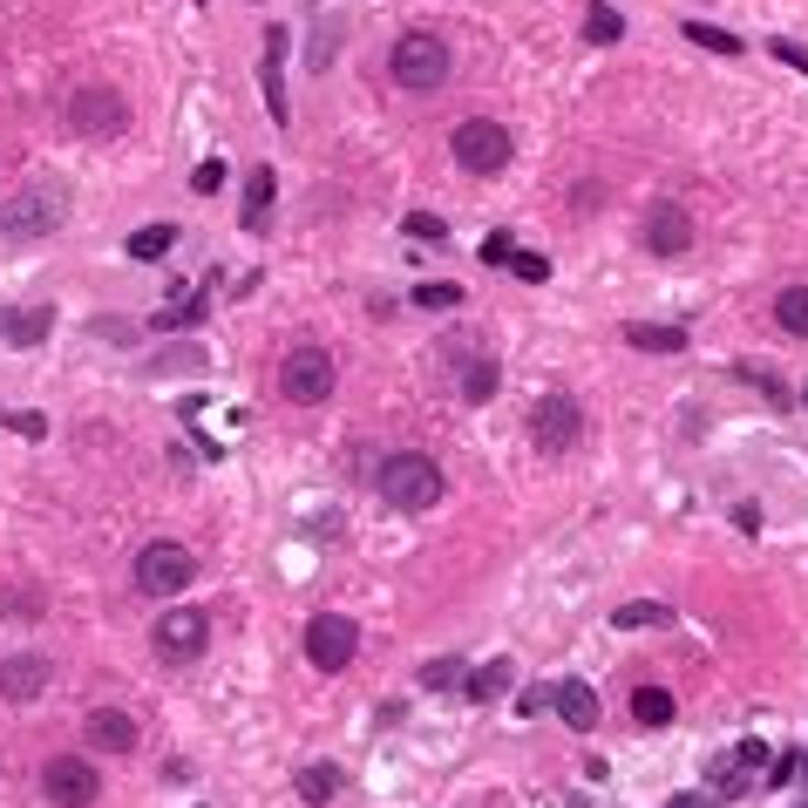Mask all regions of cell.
Returning a JSON list of instances; mask_svg holds the SVG:
<instances>
[{
	"label": "cell",
	"mask_w": 808,
	"mask_h": 808,
	"mask_svg": "<svg viewBox=\"0 0 808 808\" xmlns=\"http://www.w3.org/2000/svg\"><path fill=\"white\" fill-rule=\"evenodd\" d=\"M374 490H381V503H394V510L415 516V510H435V503H441V469H435V456H422V449H401V456L381 462Z\"/></svg>",
	"instance_id": "1"
},
{
	"label": "cell",
	"mask_w": 808,
	"mask_h": 808,
	"mask_svg": "<svg viewBox=\"0 0 808 808\" xmlns=\"http://www.w3.org/2000/svg\"><path fill=\"white\" fill-rule=\"evenodd\" d=\"M387 68H394L401 89H441V83H449V42H441L435 28H408L394 42Z\"/></svg>",
	"instance_id": "2"
},
{
	"label": "cell",
	"mask_w": 808,
	"mask_h": 808,
	"mask_svg": "<svg viewBox=\"0 0 808 808\" xmlns=\"http://www.w3.org/2000/svg\"><path fill=\"white\" fill-rule=\"evenodd\" d=\"M68 130L75 137H89V143H116L130 130V102L123 89H109V83H83L68 96Z\"/></svg>",
	"instance_id": "3"
},
{
	"label": "cell",
	"mask_w": 808,
	"mask_h": 808,
	"mask_svg": "<svg viewBox=\"0 0 808 808\" xmlns=\"http://www.w3.org/2000/svg\"><path fill=\"white\" fill-rule=\"evenodd\" d=\"M62 218H68L62 190H14L8 205H0V238H8V245H34V238L62 231Z\"/></svg>",
	"instance_id": "4"
},
{
	"label": "cell",
	"mask_w": 808,
	"mask_h": 808,
	"mask_svg": "<svg viewBox=\"0 0 808 808\" xmlns=\"http://www.w3.org/2000/svg\"><path fill=\"white\" fill-rule=\"evenodd\" d=\"M334 353L327 347H293L286 360H279V394L299 401V408H319V401L334 394Z\"/></svg>",
	"instance_id": "5"
},
{
	"label": "cell",
	"mask_w": 808,
	"mask_h": 808,
	"mask_svg": "<svg viewBox=\"0 0 808 808\" xmlns=\"http://www.w3.org/2000/svg\"><path fill=\"white\" fill-rule=\"evenodd\" d=\"M190 578H197V557H190L184 544L156 537V544L137 550V591H143V598H177Z\"/></svg>",
	"instance_id": "6"
},
{
	"label": "cell",
	"mask_w": 808,
	"mask_h": 808,
	"mask_svg": "<svg viewBox=\"0 0 808 808\" xmlns=\"http://www.w3.org/2000/svg\"><path fill=\"white\" fill-rule=\"evenodd\" d=\"M449 150H456V164H462L469 177H496V171L510 164V130L490 123V116H469V123H456Z\"/></svg>",
	"instance_id": "7"
},
{
	"label": "cell",
	"mask_w": 808,
	"mask_h": 808,
	"mask_svg": "<svg viewBox=\"0 0 808 808\" xmlns=\"http://www.w3.org/2000/svg\"><path fill=\"white\" fill-rule=\"evenodd\" d=\"M578 435H585V408H578L571 394H544L537 408H531V441H537L544 456H571Z\"/></svg>",
	"instance_id": "8"
},
{
	"label": "cell",
	"mask_w": 808,
	"mask_h": 808,
	"mask_svg": "<svg viewBox=\"0 0 808 808\" xmlns=\"http://www.w3.org/2000/svg\"><path fill=\"white\" fill-rule=\"evenodd\" d=\"M353 653H360V625H353V619H340V612H319V619H306V659H313L319 673H340V666H353Z\"/></svg>",
	"instance_id": "9"
},
{
	"label": "cell",
	"mask_w": 808,
	"mask_h": 808,
	"mask_svg": "<svg viewBox=\"0 0 808 808\" xmlns=\"http://www.w3.org/2000/svg\"><path fill=\"white\" fill-rule=\"evenodd\" d=\"M42 795H48L55 808H89V801L102 795L96 761H83V754H55V761L42 767Z\"/></svg>",
	"instance_id": "10"
},
{
	"label": "cell",
	"mask_w": 808,
	"mask_h": 808,
	"mask_svg": "<svg viewBox=\"0 0 808 808\" xmlns=\"http://www.w3.org/2000/svg\"><path fill=\"white\" fill-rule=\"evenodd\" d=\"M767 761H775V754H767V741H741V747H727V754L707 761V788H720L727 801H734V795H754V788H761L754 775H761Z\"/></svg>",
	"instance_id": "11"
},
{
	"label": "cell",
	"mask_w": 808,
	"mask_h": 808,
	"mask_svg": "<svg viewBox=\"0 0 808 808\" xmlns=\"http://www.w3.org/2000/svg\"><path fill=\"white\" fill-rule=\"evenodd\" d=\"M150 645H156V659H164V666H190L211 645V619L205 612H164V625L150 632Z\"/></svg>",
	"instance_id": "12"
},
{
	"label": "cell",
	"mask_w": 808,
	"mask_h": 808,
	"mask_svg": "<svg viewBox=\"0 0 808 808\" xmlns=\"http://www.w3.org/2000/svg\"><path fill=\"white\" fill-rule=\"evenodd\" d=\"M48 679H55V666H48L42 653H14V659H0V700L28 707V700L48 694Z\"/></svg>",
	"instance_id": "13"
},
{
	"label": "cell",
	"mask_w": 808,
	"mask_h": 808,
	"mask_svg": "<svg viewBox=\"0 0 808 808\" xmlns=\"http://www.w3.org/2000/svg\"><path fill=\"white\" fill-rule=\"evenodd\" d=\"M645 245H653V252H666V259H679L686 245H694V218H686L679 205H673V197H659V205H645Z\"/></svg>",
	"instance_id": "14"
},
{
	"label": "cell",
	"mask_w": 808,
	"mask_h": 808,
	"mask_svg": "<svg viewBox=\"0 0 808 808\" xmlns=\"http://www.w3.org/2000/svg\"><path fill=\"white\" fill-rule=\"evenodd\" d=\"M449 360H456V374H462V401H469V408H482V401L496 394V381H503L496 353H476V347H449Z\"/></svg>",
	"instance_id": "15"
},
{
	"label": "cell",
	"mask_w": 808,
	"mask_h": 808,
	"mask_svg": "<svg viewBox=\"0 0 808 808\" xmlns=\"http://www.w3.org/2000/svg\"><path fill=\"white\" fill-rule=\"evenodd\" d=\"M83 734H89L96 754H137V720L116 713V707H96V713L83 720Z\"/></svg>",
	"instance_id": "16"
},
{
	"label": "cell",
	"mask_w": 808,
	"mask_h": 808,
	"mask_svg": "<svg viewBox=\"0 0 808 808\" xmlns=\"http://www.w3.org/2000/svg\"><path fill=\"white\" fill-rule=\"evenodd\" d=\"M550 707L564 713V727H571V734H591V727H598V694H591V679H557V686H550Z\"/></svg>",
	"instance_id": "17"
},
{
	"label": "cell",
	"mask_w": 808,
	"mask_h": 808,
	"mask_svg": "<svg viewBox=\"0 0 808 808\" xmlns=\"http://www.w3.org/2000/svg\"><path fill=\"white\" fill-rule=\"evenodd\" d=\"M211 299H218V272H211L197 293H177V306H164V313H156V334H184V327H197V319L211 313Z\"/></svg>",
	"instance_id": "18"
},
{
	"label": "cell",
	"mask_w": 808,
	"mask_h": 808,
	"mask_svg": "<svg viewBox=\"0 0 808 808\" xmlns=\"http://www.w3.org/2000/svg\"><path fill=\"white\" fill-rule=\"evenodd\" d=\"M279 55H286V28H265V62H259V83H265V109L272 123H286V83H279Z\"/></svg>",
	"instance_id": "19"
},
{
	"label": "cell",
	"mask_w": 808,
	"mask_h": 808,
	"mask_svg": "<svg viewBox=\"0 0 808 808\" xmlns=\"http://www.w3.org/2000/svg\"><path fill=\"white\" fill-rule=\"evenodd\" d=\"M510 679H516V666H510V659H490V666H476V673L462 679V694H469L476 707H490V700L510 694Z\"/></svg>",
	"instance_id": "20"
},
{
	"label": "cell",
	"mask_w": 808,
	"mask_h": 808,
	"mask_svg": "<svg viewBox=\"0 0 808 808\" xmlns=\"http://www.w3.org/2000/svg\"><path fill=\"white\" fill-rule=\"evenodd\" d=\"M272 190H279V177H272V164H259V171L245 177V205H238V225H245V231H259V225H265Z\"/></svg>",
	"instance_id": "21"
},
{
	"label": "cell",
	"mask_w": 808,
	"mask_h": 808,
	"mask_svg": "<svg viewBox=\"0 0 808 808\" xmlns=\"http://www.w3.org/2000/svg\"><path fill=\"white\" fill-rule=\"evenodd\" d=\"M48 327H55V306H21V313H8V327H0V334H8L14 347H42Z\"/></svg>",
	"instance_id": "22"
},
{
	"label": "cell",
	"mask_w": 808,
	"mask_h": 808,
	"mask_svg": "<svg viewBox=\"0 0 808 808\" xmlns=\"http://www.w3.org/2000/svg\"><path fill=\"white\" fill-rule=\"evenodd\" d=\"M625 347H638V353H686V327H653V319H632V327H625Z\"/></svg>",
	"instance_id": "23"
},
{
	"label": "cell",
	"mask_w": 808,
	"mask_h": 808,
	"mask_svg": "<svg viewBox=\"0 0 808 808\" xmlns=\"http://www.w3.org/2000/svg\"><path fill=\"white\" fill-rule=\"evenodd\" d=\"M612 625H619V632H659V625H673V604L632 598V604H619V612H612Z\"/></svg>",
	"instance_id": "24"
},
{
	"label": "cell",
	"mask_w": 808,
	"mask_h": 808,
	"mask_svg": "<svg viewBox=\"0 0 808 808\" xmlns=\"http://www.w3.org/2000/svg\"><path fill=\"white\" fill-rule=\"evenodd\" d=\"M171 245H177V225H143V231H130V259H137V265L171 259Z\"/></svg>",
	"instance_id": "25"
},
{
	"label": "cell",
	"mask_w": 808,
	"mask_h": 808,
	"mask_svg": "<svg viewBox=\"0 0 808 808\" xmlns=\"http://www.w3.org/2000/svg\"><path fill=\"white\" fill-rule=\"evenodd\" d=\"M293 788H299V801H313V808H319V801H334V795H340V767H334V761H313V767H299V782H293Z\"/></svg>",
	"instance_id": "26"
},
{
	"label": "cell",
	"mask_w": 808,
	"mask_h": 808,
	"mask_svg": "<svg viewBox=\"0 0 808 808\" xmlns=\"http://www.w3.org/2000/svg\"><path fill=\"white\" fill-rule=\"evenodd\" d=\"M585 42H591V48H612V42H625V14L598 0V8L585 14Z\"/></svg>",
	"instance_id": "27"
},
{
	"label": "cell",
	"mask_w": 808,
	"mask_h": 808,
	"mask_svg": "<svg viewBox=\"0 0 808 808\" xmlns=\"http://www.w3.org/2000/svg\"><path fill=\"white\" fill-rule=\"evenodd\" d=\"M632 713H638V727H666L679 707H673L666 686H638V694H632Z\"/></svg>",
	"instance_id": "28"
},
{
	"label": "cell",
	"mask_w": 808,
	"mask_h": 808,
	"mask_svg": "<svg viewBox=\"0 0 808 808\" xmlns=\"http://www.w3.org/2000/svg\"><path fill=\"white\" fill-rule=\"evenodd\" d=\"M775 327H782V334H801V340H808V286H788V293L775 299Z\"/></svg>",
	"instance_id": "29"
},
{
	"label": "cell",
	"mask_w": 808,
	"mask_h": 808,
	"mask_svg": "<svg viewBox=\"0 0 808 808\" xmlns=\"http://www.w3.org/2000/svg\"><path fill=\"white\" fill-rule=\"evenodd\" d=\"M686 42H700V48H713V55H741V34L707 28V21H686Z\"/></svg>",
	"instance_id": "30"
},
{
	"label": "cell",
	"mask_w": 808,
	"mask_h": 808,
	"mask_svg": "<svg viewBox=\"0 0 808 808\" xmlns=\"http://www.w3.org/2000/svg\"><path fill=\"white\" fill-rule=\"evenodd\" d=\"M415 306H428V313H456V306H462V286H449V279H428V286H415Z\"/></svg>",
	"instance_id": "31"
},
{
	"label": "cell",
	"mask_w": 808,
	"mask_h": 808,
	"mask_svg": "<svg viewBox=\"0 0 808 808\" xmlns=\"http://www.w3.org/2000/svg\"><path fill=\"white\" fill-rule=\"evenodd\" d=\"M422 686H428V694H449V686H462V659H428V666H422Z\"/></svg>",
	"instance_id": "32"
},
{
	"label": "cell",
	"mask_w": 808,
	"mask_h": 808,
	"mask_svg": "<svg viewBox=\"0 0 808 808\" xmlns=\"http://www.w3.org/2000/svg\"><path fill=\"white\" fill-rule=\"evenodd\" d=\"M401 231L422 238V245H441V238H449V225H441L435 211H408V218H401Z\"/></svg>",
	"instance_id": "33"
},
{
	"label": "cell",
	"mask_w": 808,
	"mask_h": 808,
	"mask_svg": "<svg viewBox=\"0 0 808 808\" xmlns=\"http://www.w3.org/2000/svg\"><path fill=\"white\" fill-rule=\"evenodd\" d=\"M510 272L531 279V286H544V279H550V259H544V252H510Z\"/></svg>",
	"instance_id": "34"
},
{
	"label": "cell",
	"mask_w": 808,
	"mask_h": 808,
	"mask_svg": "<svg viewBox=\"0 0 808 808\" xmlns=\"http://www.w3.org/2000/svg\"><path fill=\"white\" fill-rule=\"evenodd\" d=\"M190 190H197V197H218V190H225V164H218V156L190 171Z\"/></svg>",
	"instance_id": "35"
},
{
	"label": "cell",
	"mask_w": 808,
	"mask_h": 808,
	"mask_svg": "<svg viewBox=\"0 0 808 808\" xmlns=\"http://www.w3.org/2000/svg\"><path fill=\"white\" fill-rule=\"evenodd\" d=\"M510 252H516L510 231H490V238H482V265H510Z\"/></svg>",
	"instance_id": "36"
},
{
	"label": "cell",
	"mask_w": 808,
	"mask_h": 808,
	"mask_svg": "<svg viewBox=\"0 0 808 808\" xmlns=\"http://www.w3.org/2000/svg\"><path fill=\"white\" fill-rule=\"evenodd\" d=\"M795 775H801V761H795V754H775V761H767V788H788Z\"/></svg>",
	"instance_id": "37"
},
{
	"label": "cell",
	"mask_w": 808,
	"mask_h": 808,
	"mask_svg": "<svg viewBox=\"0 0 808 808\" xmlns=\"http://www.w3.org/2000/svg\"><path fill=\"white\" fill-rule=\"evenodd\" d=\"M741 381H754V387H761L767 401H775V408H782V401H788V387H782L775 374H761V368H741Z\"/></svg>",
	"instance_id": "38"
},
{
	"label": "cell",
	"mask_w": 808,
	"mask_h": 808,
	"mask_svg": "<svg viewBox=\"0 0 808 808\" xmlns=\"http://www.w3.org/2000/svg\"><path fill=\"white\" fill-rule=\"evenodd\" d=\"M0 604H8V612H42V598H34V591H28V585H14V591H8V598H0Z\"/></svg>",
	"instance_id": "39"
},
{
	"label": "cell",
	"mask_w": 808,
	"mask_h": 808,
	"mask_svg": "<svg viewBox=\"0 0 808 808\" xmlns=\"http://www.w3.org/2000/svg\"><path fill=\"white\" fill-rule=\"evenodd\" d=\"M775 55H782L788 68H801V75H808V48H801V42H775Z\"/></svg>",
	"instance_id": "40"
},
{
	"label": "cell",
	"mask_w": 808,
	"mask_h": 808,
	"mask_svg": "<svg viewBox=\"0 0 808 808\" xmlns=\"http://www.w3.org/2000/svg\"><path fill=\"white\" fill-rule=\"evenodd\" d=\"M673 808H720V801H707L700 788H686V795H673Z\"/></svg>",
	"instance_id": "41"
},
{
	"label": "cell",
	"mask_w": 808,
	"mask_h": 808,
	"mask_svg": "<svg viewBox=\"0 0 808 808\" xmlns=\"http://www.w3.org/2000/svg\"><path fill=\"white\" fill-rule=\"evenodd\" d=\"M795 761H801V775H808V747H801V754H795Z\"/></svg>",
	"instance_id": "42"
},
{
	"label": "cell",
	"mask_w": 808,
	"mask_h": 808,
	"mask_svg": "<svg viewBox=\"0 0 808 808\" xmlns=\"http://www.w3.org/2000/svg\"><path fill=\"white\" fill-rule=\"evenodd\" d=\"M0 327H8V313H0Z\"/></svg>",
	"instance_id": "43"
},
{
	"label": "cell",
	"mask_w": 808,
	"mask_h": 808,
	"mask_svg": "<svg viewBox=\"0 0 808 808\" xmlns=\"http://www.w3.org/2000/svg\"><path fill=\"white\" fill-rule=\"evenodd\" d=\"M795 808H808V801H795Z\"/></svg>",
	"instance_id": "44"
},
{
	"label": "cell",
	"mask_w": 808,
	"mask_h": 808,
	"mask_svg": "<svg viewBox=\"0 0 808 808\" xmlns=\"http://www.w3.org/2000/svg\"><path fill=\"white\" fill-rule=\"evenodd\" d=\"M801 401H808V387H801Z\"/></svg>",
	"instance_id": "45"
}]
</instances>
